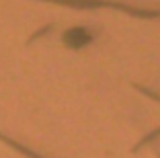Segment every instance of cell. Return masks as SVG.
Masks as SVG:
<instances>
[{"label": "cell", "mask_w": 160, "mask_h": 158, "mask_svg": "<svg viewBox=\"0 0 160 158\" xmlns=\"http://www.w3.org/2000/svg\"><path fill=\"white\" fill-rule=\"evenodd\" d=\"M64 39H66L68 45L80 47V45H84V43L90 41V35L86 31H82V29H72V31H68L66 35H64Z\"/></svg>", "instance_id": "cell-1"}]
</instances>
